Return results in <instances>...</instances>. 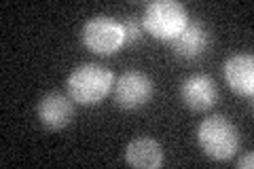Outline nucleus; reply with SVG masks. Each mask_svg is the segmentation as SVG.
Listing matches in <instances>:
<instances>
[{"label": "nucleus", "instance_id": "9", "mask_svg": "<svg viewBox=\"0 0 254 169\" xmlns=\"http://www.w3.org/2000/svg\"><path fill=\"white\" fill-rule=\"evenodd\" d=\"M225 78L229 87L244 98H252L254 93V57L252 55H233L225 63Z\"/></svg>", "mask_w": 254, "mask_h": 169}, {"label": "nucleus", "instance_id": "7", "mask_svg": "<svg viewBox=\"0 0 254 169\" xmlns=\"http://www.w3.org/2000/svg\"><path fill=\"white\" fill-rule=\"evenodd\" d=\"M180 98L190 110L205 112V110H210L218 100L216 83H214L210 76H203V74L189 76L180 87Z\"/></svg>", "mask_w": 254, "mask_h": 169}, {"label": "nucleus", "instance_id": "11", "mask_svg": "<svg viewBox=\"0 0 254 169\" xmlns=\"http://www.w3.org/2000/svg\"><path fill=\"white\" fill-rule=\"evenodd\" d=\"M121 28H123V40L127 45H133V43H138L140 40V36H142L140 23H136L133 19H127L125 23H121Z\"/></svg>", "mask_w": 254, "mask_h": 169}, {"label": "nucleus", "instance_id": "6", "mask_svg": "<svg viewBox=\"0 0 254 169\" xmlns=\"http://www.w3.org/2000/svg\"><path fill=\"white\" fill-rule=\"evenodd\" d=\"M38 118L41 123L47 127V129H53V131H60L64 127L70 125V120L74 116V104L72 100H68L66 95L62 93H47L38 102Z\"/></svg>", "mask_w": 254, "mask_h": 169}, {"label": "nucleus", "instance_id": "3", "mask_svg": "<svg viewBox=\"0 0 254 169\" xmlns=\"http://www.w3.org/2000/svg\"><path fill=\"white\" fill-rule=\"evenodd\" d=\"M189 23L185 6L176 0H155L150 2L144 15H142V26L153 38L172 40L176 38L185 26Z\"/></svg>", "mask_w": 254, "mask_h": 169}, {"label": "nucleus", "instance_id": "8", "mask_svg": "<svg viewBox=\"0 0 254 169\" xmlns=\"http://www.w3.org/2000/svg\"><path fill=\"white\" fill-rule=\"evenodd\" d=\"M125 161L127 165L138 167V169H157L163 165V148L161 144L153 138L140 135V138L131 140L125 146Z\"/></svg>", "mask_w": 254, "mask_h": 169}, {"label": "nucleus", "instance_id": "2", "mask_svg": "<svg viewBox=\"0 0 254 169\" xmlns=\"http://www.w3.org/2000/svg\"><path fill=\"white\" fill-rule=\"evenodd\" d=\"M197 142L210 159L229 161L240 148V133L227 116L212 114L201 120L197 129Z\"/></svg>", "mask_w": 254, "mask_h": 169}, {"label": "nucleus", "instance_id": "1", "mask_svg": "<svg viewBox=\"0 0 254 169\" xmlns=\"http://www.w3.org/2000/svg\"><path fill=\"white\" fill-rule=\"evenodd\" d=\"M115 87V76L102 63H83L68 76L70 100L81 106H95Z\"/></svg>", "mask_w": 254, "mask_h": 169}, {"label": "nucleus", "instance_id": "5", "mask_svg": "<svg viewBox=\"0 0 254 169\" xmlns=\"http://www.w3.org/2000/svg\"><path fill=\"white\" fill-rule=\"evenodd\" d=\"M115 102L119 108L123 110H138L150 100L153 95V83L146 74H142L138 70L123 72L117 78V83L113 87Z\"/></svg>", "mask_w": 254, "mask_h": 169}, {"label": "nucleus", "instance_id": "12", "mask_svg": "<svg viewBox=\"0 0 254 169\" xmlns=\"http://www.w3.org/2000/svg\"><path fill=\"white\" fill-rule=\"evenodd\" d=\"M237 167L240 169H252L254 167V155L252 152H246V155L237 161Z\"/></svg>", "mask_w": 254, "mask_h": 169}, {"label": "nucleus", "instance_id": "4", "mask_svg": "<svg viewBox=\"0 0 254 169\" xmlns=\"http://www.w3.org/2000/svg\"><path fill=\"white\" fill-rule=\"evenodd\" d=\"M83 43L93 53H100V55L117 53L125 45L123 28L115 19L98 15V17L89 19L83 26Z\"/></svg>", "mask_w": 254, "mask_h": 169}, {"label": "nucleus", "instance_id": "10", "mask_svg": "<svg viewBox=\"0 0 254 169\" xmlns=\"http://www.w3.org/2000/svg\"><path fill=\"white\" fill-rule=\"evenodd\" d=\"M174 53L182 59H195L208 49L210 45V34L199 21L195 23H187L185 30L180 32L176 38L170 40Z\"/></svg>", "mask_w": 254, "mask_h": 169}]
</instances>
